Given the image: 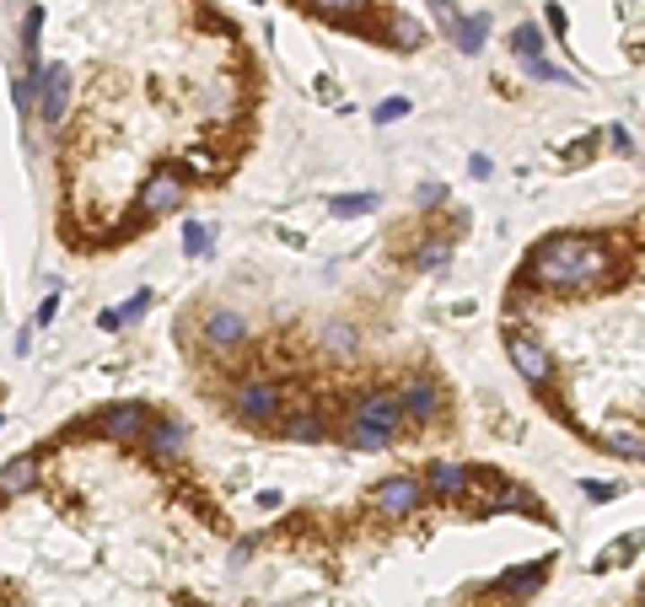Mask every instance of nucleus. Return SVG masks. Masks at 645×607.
<instances>
[{"mask_svg":"<svg viewBox=\"0 0 645 607\" xmlns=\"http://www.w3.org/2000/svg\"><path fill=\"white\" fill-rule=\"evenodd\" d=\"M38 32H43V5H27V32H22V59H27V75H38Z\"/></svg>","mask_w":645,"mask_h":607,"instance_id":"16","label":"nucleus"},{"mask_svg":"<svg viewBox=\"0 0 645 607\" xmlns=\"http://www.w3.org/2000/svg\"><path fill=\"white\" fill-rule=\"evenodd\" d=\"M431 5H436V16H441L447 27H458V0H431Z\"/></svg>","mask_w":645,"mask_h":607,"instance_id":"29","label":"nucleus"},{"mask_svg":"<svg viewBox=\"0 0 645 607\" xmlns=\"http://www.w3.org/2000/svg\"><path fill=\"white\" fill-rule=\"evenodd\" d=\"M398 403H404V420H436V409H441V387L431 382V377H414L404 393H398Z\"/></svg>","mask_w":645,"mask_h":607,"instance_id":"10","label":"nucleus"},{"mask_svg":"<svg viewBox=\"0 0 645 607\" xmlns=\"http://www.w3.org/2000/svg\"><path fill=\"white\" fill-rule=\"evenodd\" d=\"M350 420L377 425V430H388L393 441L404 436V403H398V393H366V398L355 403V414H350Z\"/></svg>","mask_w":645,"mask_h":607,"instance_id":"6","label":"nucleus"},{"mask_svg":"<svg viewBox=\"0 0 645 607\" xmlns=\"http://www.w3.org/2000/svg\"><path fill=\"white\" fill-rule=\"evenodd\" d=\"M323 339H328V344H339V350H350V344H355V334H350V328H328Z\"/></svg>","mask_w":645,"mask_h":607,"instance_id":"30","label":"nucleus"},{"mask_svg":"<svg viewBox=\"0 0 645 607\" xmlns=\"http://www.w3.org/2000/svg\"><path fill=\"white\" fill-rule=\"evenodd\" d=\"M388 38H393L398 48H420V43H425V27L409 22V16H393V22H388Z\"/></svg>","mask_w":645,"mask_h":607,"instance_id":"19","label":"nucleus"},{"mask_svg":"<svg viewBox=\"0 0 645 607\" xmlns=\"http://www.w3.org/2000/svg\"><path fill=\"white\" fill-rule=\"evenodd\" d=\"M447 258H452V242H425V247H420V258H414V264H420V269H441V264H447Z\"/></svg>","mask_w":645,"mask_h":607,"instance_id":"24","label":"nucleus"},{"mask_svg":"<svg viewBox=\"0 0 645 607\" xmlns=\"http://www.w3.org/2000/svg\"><path fill=\"white\" fill-rule=\"evenodd\" d=\"M420 484H425L436 500H458V495L468 490V468H463V463H431V473H425Z\"/></svg>","mask_w":645,"mask_h":607,"instance_id":"12","label":"nucleus"},{"mask_svg":"<svg viewBox=\"0 0 645 607\" xmlns=\"http://www.w3.org/2000/svg\"><path fill=\"white\" fill-rule=\"evenodd\" d=\"M312 11H323V16H334V22H355V11H361V0H307Z\"/></svg>","mask_w":645,"mask_h":607,"instance_id":"23","label":"nucleus"},{"mask_svg":"<svg viewBox=\"0 0 645 607\" xmlns=\"http://www.w3.org/2000/svg\"><path fill=\"white\" fill-rule=\"evenodd\" d=\"M511 48H517L522 59H538V48H544V32H538V22H522V27L511 32Z\"/></svg>","mask_w":645,"mask_h":607,"instance_id":"21","label":"nucleus"},{"mask_svg":"<svg viewBox=\"0 0 645 607\" xmlns=\"http://www.w3.org/2000/svg\"><path fill=\"white\" fill-rule=\"evenodd\" d=\"M231 409H237V420H248V425H280V414H285V387H280V382H242V387L231 393Z\"/></svg>","mask_w":645,"mask_h":607,"instance_id":"3","label":"nucleus"},{"mask_svg":"<svg viewBox=\"0 0 645 607\" xmlns=\"http://www.w3.org/2000/svg\"><path fill=\"white\" fill-rule=\"evenodd\" d=\"M210 242H215V237H210V226H205V221H183V253H188V258H205V253H210Z\"/></svg>","mask_w":645,"mask_h":607,"instance_id":"20","label":"nucleus"},{"mask_svg":"<svg viewBox=\"0 0 645 607\" xmlns=\"http://www.w3.org/2000/svg\"><path fill=\"white\" fill-rule=\"evenodd\" d=\"M484 32H490V16L458 22V48H463V54H479V48H484Z\"/></svg>","mask_w":645,"mask_h":607,"instance_id":"18","label":"nucleus"},{"mask_svg":"<svg viewBox=\"0 0 645 607\" xmlns=\"http://www.w3.org/2000/svg\"><path fill=\"white\" fill-rule=\"evenodd\" d=\"M65 108H70V70H65V65H48L43 81H38V113H43V124H59Z\"/></svg>","mask_w":645,"mask_h":607,"instance_id":"7","label":"nucleus"},{"mask_svg":"<svg viewBox=\"0 0 645 607\" xmlns=\"http://www.w3.org/2000/svg\"><path fill=\"white\" fill-rule=\"evenodd\" d=\"M377 210V194H344V199H328V215H366Z\"/></svg>","mask_w":645,"mask_h":607,"instance_id":"22","label":"nucleus"},{"mask_svg":"<svg viewBox=\"0 0 645 607\" xmlns=\"http://www.w3.org/2000/svg\"><path fill=\"white\" fill-rule=\"evenodd\" d=\"M97 328H102V334H118V328H124V317H118V307H113V312H97Z\"/></svg>","mask_w":645,"mask_h":607,"instance_id":"28","label":"nucleus"},{"mask_svg":"<svg viewBox=\"0 0 645 607\" xmlns=\"http://www.w3.org/2000/svg\"><path fill=\"white\" fill-rule=\"evenodd\" d=\"M409 113V97H388V102H377V124H398Z\"/></svg>","mask_w":645,"mask_h":607,"instance_id":"25","label":"nucleus"},{"mask_svg":"<svg viewBox=\"0 0 645 607\" xmlns=\"http://www.w3.org/2000/svg\"><path fill=\"white\" fill-rule=\"evenodd\" d=\"M549 565H554V559H527V565L506 570V576L495 581V592H501V597H522V592H533V586L549 581Z\"/></svg>","mask_w":645,"mask_h":607,"instance_id":"13","label":"nucleus"},{"mask_svg":"<svg viewBox=\"0 0 645 607\" xmlns=\"http://www.w3.org/2000/svg\"><path fill=\"white\" fill-rule=\"evenodd\" d=\"M221 161L210 156V151H188V172H215Z\"/></svg>","mask_w":645,"mask_h":607,"instance_id":"27","label":"nucleus"},{"mask_svg":"<svg viewBox=\"0 0 645 607\" xmlns=\"http://www.w3.org/2000/svg\"><path fill=\"white\" fill-rule=\"evenodd\" d=\"M506 350H511V366H517L533 387H544V382L554 377V360H549V350H544L538 334H522V328H517V334L506 339Z\"/></svg>","mask_w":645,"mask_h":607,"instance_id":"5","label":"nucleus"},{"mask_svg":"<svg viewBox=\"0 0 645 607\" xmlns=\"http://www.w3.org/2000/svg\"><path fill=\"white\" fill-rule=\"evenodd\" d=\"M608 274H614V253L581 231H554L527 253V280L554 290H587V285H603Z\"/></svg>","mask_w":645,"mask_h":607,"instance_id":"1","label":"nucleus"},{"mask_svg":"<svg viewBox=\"0 0 645 607\" xmlns=\"http://www.w3.org/2000/svg\"><path fill=\"white\" fill-rule=\"evenodd\" d=\"M544 16H549V27H554V32H565V27H571V16H565V11H560V5H549V11H544Z\"/></svg>","mask_w":645,"mask_h":607,"instance_id":"31","label":"nucleus"},{"mask_svg":"<svg viewBox=\"0 0 645 607\" xmlns=\"http://www.w3.org/2000/svg\"><path fill=\"white\" fill-rule=\"evenodd\" d=\"M145 307H151V290H135V296H129V301L118 307V317H124V323H135V317H140Z\"/></svg>","mask_w":645,"mask_h":607,"instance_id":"26","label":"nucleus"},{"mask_svg":"<svg viewBox=\"0 0 645 607\" xmlns=\"http://www.w3.org/2000/svg\"><path fill=\"white\" fill-rule=\"evenodd\" d=\"M32 479H38V457H32V452H27V457H11V463L0 468V500L32 490Z\"/></svg>","mask_w":645,"mask_h":607,"instance_id":"14","label":"nucleus"},{"mask_svg":"<svg viewBox=\"0 0 645 607\" xmlns=\"http://www.w3.org/2000/svg\"><path fill=\"white\" fill-rule=\"evenodd\" d=\"M205 339H210V350H237V344L248 339V323H242V312H231V307H215V312L205 317Z\"/></svg>","mask_w":645,"mask_h":607,"instance_id":"9","label":"nucleus"},{"mask_svg":"<svg viewBox=\"0 0 645 607\" xmlns=\"http://www.w3.org/2000/svg\"><path fill=\"white\" fill-rule=\"evenodd\" d=\"M420 500H425V484H420V479H409V473L382 479V484L366 495V506H371L382 522H409V516L420 511Z\"/></svg>","mask_w":645,"mask_h":607,"instance_id":"2","label":"nucleus"},{"mask_svg":"<svg viewBox=\"0 0 645 607\" xmlns=\"http://www.w3.org/2000/svg\"><path fill=\"white\" fill-rule=\"evenodd\" d=\"M145 441V452L156 457V463H172V457H183V425H172V420H151V430L140 436Z\"/></svg>","mask_w":645,"mask_h":607,"instance_id":"11","label":"nucleus"},{"mask_svg":"<svg viewBox=\"0 0 645 607\" xmlns=\"http://www.w3.org/2000/svg\"><path fill=\"white\" fill-rule=\"evenodd\" d=\"M603 447H608L614 457H635V463H645V436H641V430H619V436H603Z\"/></svg>","mask_w":645,"mask_h":607,"instance_id":"17","label":"nucleus"},{"mask_svg":"<svg viewBox=\"0 0 645 607\" xmlns=\"http://www.w3.org/2000/svg\"><path fill=\"white\" fill-rule=\"evenodd\" d=\"M280 430H285L291 441H323V436H328V425H323L318 414H280Z\"/></svg>","mask_w":645,"mask_h":607,"instance_id":"15","label":"nucleus"},{"mask_svg":"<svg viewBox=\"0 0 645 607\" xmlns=\"http://www.w3.org/2000/svg\"><path fill=\"white\" fill-rule=\"evenodd\" d=\"M97 430L113 436V441H140V436L151 430V414H145L140 403H118V409H102V414H97Z\"/></svg>","mask_w":645,"mask_h":607,"instance_id":"8","label":"nucleus"},{"mask_svg":"<svg viewBox=\"0 0 645 607\" xmlns=\"http://www.w3.org/2000/svg\"><path fill=\"white\" fill-rule=\"evenodd\" d=\"M183 194H188V178L178 172V167H161V172H151L145 178V188H140V215H167V210H178L183 204Z\"/></svg>","mask_w":645,"mask_h":607,"instance_id":"4","label":"nucleus"}]
</instances>
